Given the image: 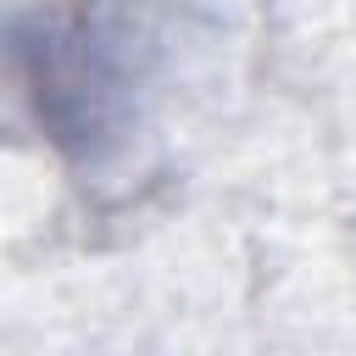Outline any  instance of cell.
<instances>
[{
	"label": "cell",
	"mask_w": 356,
	"mask_h": 356,
	"mask_svg": "<svg viewBox=\"0 0 356 356\" xmlns=\"http://www.w3.org/2000/svg\"><path fill=\"white\" fill-rule=\"evenodd\" d=\"M161 33L139 0H22L0 11V67L28 122L89 172L145 134Z\"/></svg>",
	"instance_id": "1"
}]
</instances>
